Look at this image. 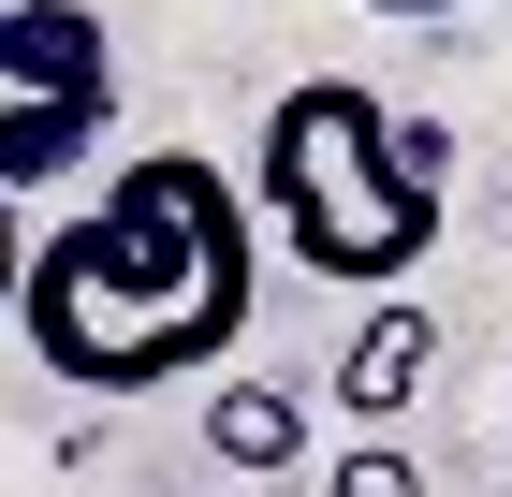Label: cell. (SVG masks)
Segmentation results:
<instances>
[{"instance_id": "cell-1", "label": "cell", "mask_w": 512, "mask_h": 497, "mask_svg": "<svg viewBox=\"0 0 512 497\" xmlns=\"http://www.w3.org/2000/svg\"><path fill=\"white\" fill-rule=\"evenodd\" d=\"M249 278H264L249 176L205 147H147L103 176V205L30 234L15 337L59 395H147V381H191L249 337Z\"/></svg>"}, {"instance_id": "cell-2", "label": "cell", "mask_w": 512, "mask_h": 497, "mask_svg": "<svg viewBox=\"0 0 512 497\" xmlns=\"http://www.w3.org/2000/svg\"><path fill=\"white\" fill-rule=\"evenodd\" d=\"M439 176H454V132L439 117H395L381 88L308 74L264 103V147H249V220L293 249L308 278H410L439 249Z\"/></svg>"}, {"instance_id": "cell-3", "label": "cell", "mask_w": 512, "mask_h": 497, "mask_svg": "<svg viewBox=\"0 0 512 497\" xmlns=\"http://www.w3.org/2000/svg\"><path fill=\"white\" fill-rule=\"evenodd\" d=\"M118 117V44L88 0H0V205L74 176Z\"/></svg>"}, {"instance_id": "cell-4", "label": "cell", "mask_w": 512, "mask_h": 497, "mask_svg": "<svg viewBox=\"0 0 512 497\" xmlns=\"http://www.w3.org/2000/svg\"><path fill=\"white\" fill-rule=\"evenodd\" d=\"M425 366H439V307H410V293H381L352 322V351H337V410H352V439H395V410L425 395Z\"/></svg>"}, {"instance_id": "cell-5", "label": "cell", "mask_w": 512, "mask_h": 497, "mask_svg": "<svg viewBox=\"0 0 512 497\" xmlns=\"http://www.w3.org/2000/svg\"><path fill=\"white\" fill-rule=\"evenodd\" d=\"M205 454L249 468V483H278V468L308 454V410H293L278 381H235V395H205Z\"/></svg>"}, {"instance_id": "cell-6", "label": "cell", "mask_w": 512, "mask_h": 497, "mask_svg": "<svg viewBox=\"0 0 512 497\" xmlns=\"http://www.w3.org/2000/svg\"><path fill=\"white\" fill-rule=\"evenodd\" d=\"M322 497H425V468L395 454V439H352V454L322 468Z\"/></svg>"}, {"instance_id": "cell-7", "label": "cell", "mask_w": 512, "mask_h": 497, "mask_svg": "<svg viewBox=\"0 0 512 497\" xmlns=\"http://www.w3.org/2000/svg\"><path fill=\"white\" fill-rule=\"evenodd\" d=\"M15 278H30V234H15V205H0V322H15Z\"/></svg>"}, {"instance_id": "cell-8", "label": "cell", "mask_w": 512, "mask_h": 497, "mask_svg": "<svg viewBox=\"0 0 512 497\" xmlns=\"http://www.w3.org/2000/svg\"><path fill=\"white\" fill-rule=\"evenodd\" d=\"M366 15H483V0H366Z\"/></svg>"}, {"instance_id": "cell-9", "label": "cell", "mask_w": 512, "mask_h": 497, "mask_svg": "<svg viewBox=\"0 0 512 497\" xmlns=\"http://www.w3.org/2000/svg\"><path fill=\"white\" fill-rule=\"evenodd\" d=\"M498 497H512V483H498Z\"/></svg>"}]
</instances>
